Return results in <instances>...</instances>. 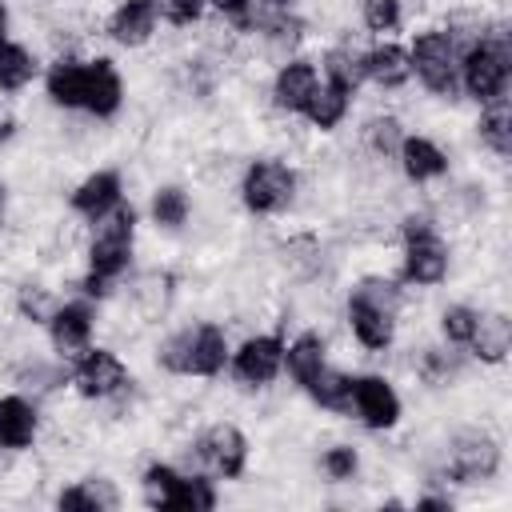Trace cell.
<instances>
[{
  "mask_svg": "<svg viewBox=\"0 0 512 512\" xmlns=\"http://www.w3.org/2000/svg\"><path fill=\"white\" fill-rule=\"evenodd\" d=\"M396 240H400V264H396V280L404 288H420V292H432L440 284H448L452 276V244L444 236V224L440 216L420 204V208H408L396 216L392 224Z\"/></svg>",
  "mask_w": 512,
  "mask_h": 512,
  "instance_id": "cell-1",
  "label": "cell"
},
{
  "mask_svg": "<svg viewBox=\"0 0 512 512\" xmlns=\"http://www.w3.org/2000/svg\"><path fill=\"white\" fill-rule=\"evenodd\" d=\"M232 336L220 320H188L164 332L152 348V364L176 380H220L228 372Z\"/></svg>",
  "mask_w": 512,
  "mask_h": 512,
  "instance_id": "cell-2",
  "label": "cell"
},
{
  "mask_svg": "<svg viewBox=\"0 0 512 512\" xmlns=\"http://www.w3.org/2000/svg\"><path fill=\"white\" fill-rule=\"evenodd\" d=\"M456 84H460V100H468L476 108L508 96V88H512V24L504 16H488L484 36L472 40L468 48H460Z\"/></svg>",
  "mask_w": 512,
  "mask_h": 512,
  "instance_id": "cell-3",
  "label": "cell"
},
{
  "mask_svg": "<svg viewBox=\"0 0 512 512\" xmlns=\"http://www.w3.org/2000/svg\"><path fill=\"white\" fill-rule=\"evenodd\" d=\"M300 192H304V172L288 156L260 152V156L244 160L236 172V200H240L244 216H252V220L288 216L300 204Z\"/></svg>",
  "mask_w": 512,
  "mask_h": 512,
  "instance_id": "cell-4",
  "label": "cell"
},
{
  "mask_svg": "<svg viewBox=\"0 0 512 512\" xmlns=\"http://www.w3.org/2000/svg\"><path fill=\"white\" fill-rule=\"evenodd\" d=\"M140 212L132 208V200L116 204L104 220L88 224V236H84V268L104 276V280H124L132 272V260H136V232H140Z\"/></svg>",
  "mask_w": 512,
  "mask_h": 512,
  "instance_id": "cell-5",
  "label": "cell"
},
{
  "mask_svg": "<svg viewBox=\"0 0 512 512\" xmlns=\"http://www.w3.org/2000/svg\"><path fill=\"white\" fill-rule=\"evenodd\" d=\"M68 388L84 404H124L136 388L128 360L112 344H88L68 360Z\"/></svg>",
  "mask_w": 512,
  "mask_h": 512,
  "instance_id": "cell-6",
  "label": "cell"
},
{
  "mask_svg": "<svg viewBox=\"0 0 512 512\" xmlns=\"http://www.w3.org/2000/svg\"><path fill=\"white\" fill-rule=\"evenodd\" d=\"M408 64H412V80L420 84L424 96L444 100V104L460 100V84H456L460 48L452 44V36L440 24H420L408 36Z\"/></svg>",
  "mask_w": 512,
  "mask_h": 512,
  "instance_id": "cell-7",
  "label": "cell"
},
{
  "mask_svg": "<svg viewBox=\"0 0 512 512\" xmlns=\"http://www.w3.org/2000/svg\"><path fill=\"white\" fill-rule=\"evenodd\" d=\"M504 468V444L488 424H464L452 432L444 448V464L436 468L440 476L464 484V488H484L500 476Z\"/></svg>",
  "mask_w": 512,
  "mask_h": 512,
  "instance_id": "cell-8",
  "label": "cell"
},
{
  "mask_svg": "<svg viewBox=\"0 0 512 512\" xmlns=\"http://www.w3.org/2000/svg\"><path fill=\"white\" fill-rule=\"evenodd\" d=\"M184 456H188L192 472H208L212 480H240L248 472L252 444H248V432L236 420H224L220 416V420L204 424L184 444Z\"/></svg>",
  "mask_w": 512,
  "mask_h": 512,
  "instance_id": "cell-9",
  "label": "cell"
},
{
  "mask_svg": "<svg viewBox=\"0 0 512 512\" xmlns=\"http://www.w3.org/2000/svg\"><path fill=\"white\" fill-rule=\"evenodd\" d=\"M284 328H256L232 340L228 376L240 392H268L284 376Z\"/></svg>",
  "mask_w": 512,
  "mask_h": 512,
  "instance_id": "cell-10",
  "label": "cell"
},
{
  "mask_svg": "<svg viewBox=\"0 0 512 512\" xmlns=\"http://www.w3.org/2000/svg\"><path fill=\"white\" fill-rule=\"evenodd\" d=\"M340 320H344V332L352 336V344L368 356H388L400 340V312L380 308V304H372L356 292H344Z\"/></svg>",
  "mask_w": 512,
  "mask_h": 512,
  "instance_id": "cell-11",
  "label": "cell"
},
{
  "mask_svg": "<svg viewBox=\"0 0 512 512\" xmlns=\"http://www.w3.org/2000/svg\"><path fill=\"white\" fill-rule=\"evenodd\" d=\"M368 432H392L404 420V396L384 372H352V416Z\"/></svg>",
  "mask_w": 512,
  "mask_h": 512,
  "instance_id": "cell-12",
  "label": "cell"
},
{
  "mask_svg": "<svg viewBox=\"0 0 512 512\" xmlns=\"http://www.w3.org/2000/svg\"><path fill=\"white\" fill-rule=\"evenodd\" d=\"M320 88V68H316V56H288L280 64H272V76L264 84V96H268V108L272 116H284V120H300L304 104L312 100V92Z\"/></svg>",
  "mask_w": 512,
  "mask_h": 512,
  "instance_id": "cell-13",
  "label": "cell"
},
{
  "mask_svg": "<svg viewBox=\"0 0 512 512\" xmlns=\"http://www.w3.org/2000/svg\"><path fill=\"white\" fill-rule=\"evenodd\" d=\"M100 332V304L96 300H84V296H72V300H60L56 312L48 316L44 324V336H48V348L56 360H72L76 352H84Z\"/></svg>",
  "mask_w": 512,
  "mask_h": 512,
  "instance_id": "cell-14",
  "label": "cell"
},
{
  "mask_svg": "<svg viewBox=\"0 0 512 512\" xmlns=\"http://www.w3.org/2000/svg\"><path fill=\"white\" fill-rule=\"evenodd\" d=\"M124 100H128V84H124V72L116 68V60L112 56H88L80 116H88L92 124H108L124 112Z\"/></svg>",
  "mask_w": 512,
  "mask_h": 512,
  "instance_id": "cell-15",
  "label": "cell"
},
{
  "mask_svg": "<svg viewBox=\"0 0 512 512\" xmlns=\"http://www.w3.org/2000/svg\"><path fill=\"white\" fill-rule=\"evenodd\" d=\"M176 292H180V280H176L172 268H144V272H132L124 304H128V312L140 328H156V324L168 320V312L176 304Z\"/></svg>",
  "mask_w": 512,
  "mask_h": 512,
  "instance_id": "cell-16",
  "label": "cell"
},
{
  "mask_svg": "<svg viewBox=\"0 0 512 512\" xmlns=\"http://www.w3.org/2000/svg\"><path fill=\"white\" fill-rule=\"evenodd\" d=\"M392 164H396V172H400V180H404L408 188H428V184L448 180V172H452V152H448L436 136H428V132H404L400 152H396Z\"/></svg>",
  "mask_w": 512,
  "mask_h": 512,
  "instance_id": "cell-17",
  "label": "cell"
},
{
  "mask_svg": "<svg viewBox=\"0 0 512 512\" xmlns=\"http://www.w3.org/2000/svg\"><path fill=\"white\" fill-rule=\"evenodd\" d=\"M128 196H124V172L120 168H92V172H84L72 188H68V212H72V220H80L84 228L88 224H96V220H104L116 204H124Z\"/></svg>",
  "mask_w": 512,
  "mask_h": 512,
  "instance_id": "cell-18",
  "label": "cell"
},
{
  "mask_svg": "<svg viewBox=\"0 0 512 512\" xmlns=\"http://www.w3.org/2000/svg\"><path fill=\"white\" fill-rule=\"evenodd\" d=\"M272 264L280 268L284 280L308 288V284H316V280L324 276V268H328V248H324L320 232L296 228V232H288V236H280V240L272 244Z\"/></svg>",
  "mask_w": 512,
  "mask_h": 512,
  "instance_id": "cell-19",
  "label": "cell"
},
{
  "mask_svg": "<svg viewBox=\"0 0 512 512\" xmlns=\"http://www.w3.org/2000/svg\"><path fill=\"white\" fill-rule=\"evenodd\" d=\"M100 28L116 48L140 52L160 36V4L156 0H116Z\"/></svg>",
  "mask_w": 512,
  "mask_h": 512,
  "instance_id": "cell-20",
  "label": "cell"
},
{
  "mask_svg": "<svg viewBox=\"0 0 512 512\" xmlns=\"http://www.w3.org/2000/svg\"><path fill=\"white\" fill-rule=\"evenodd\" d=\"M44 432V416H40V400H32L28 392H0V452L8 456H24L40 444Z\"/></svg>",
  "mask_w": 512,
  "mask_h": 512,
  "instance_id": "cell-21",
  "label": "cell"
},
{
  "mask_svg": "<svg viewBox=\"0 0 512 512\" xmlns=\"http://www.w3.org/2000/svg\"><path fill=\"white\" fill-rule=\"evenodd\" d=\"M364 84H372L384 96H400L412 84V64H408V44L396 36L372 40L364 48Z\"/></svg>",
  "mask_w": 512,
  "mask_h": 512,
  "instance_id": "cell-22",
  "label": "cell"
},
{
  "mask_svg": "<svg viewBox=\"0 0 512 512\" xmlns=\"http://www.w3.org/2000/svg\"><path fill=\"white\" fill-rule=\"evenodd\" d=\"M84 64H88L84 52L52 56V60L44 64L40 84H44V100H48L56 112H80V100H84Z\"/></svg>",
  "mask_w": 512,
  "mask_h": 512,
  "instance_id": "cell-23",
  "label": "cell"
},
{
  "mask_svg": "<svg viewBox=\"0 0 512 512\" xmlns=\"http://www.w3.org/2000/svg\"><path fill=\"white\" fill-rule=\"evenodd\" d=\"M512 352V316L504 308H480L476 316V332L464 348L468 360H476L480 368H500Z\"/></svg>",
  "mask_w": 512,
  "mask_h": 512,
  "instance_id": "cell-24",
  "label": "cell"
},
{
  "mask_svg": "<svg viewBox=\"0 0 512 512\" xmlns=\"http://www.w3.org/2000/svg\"><path fill=\"white\" fill-rule=\"evenodd\" d=\"M52 504L60 512H116L124 504V496H120V488H116L112 476L88 472V476H80V480H72L64 488H56Z\"/></svg>",
  "mask_w": 512,
  "mask_h": 512,
  "instance_id": "cell-25",
  "label": "cell"
},
{
  "mask_svg": "<svg viewBox=\"0 0 512 512\" xmlns=\"http://www.w3.org/2000/svg\"><path fill=\"white\" fill-rule=\"evenodd\" d=\"M404 132H408V124H404L396 112H388V108L368 112V116L360 120V128H356L360 156L372 160V164H384V168H388V164L396 160V152H400Z\"/></svg>",
  "mask_w": 512,
  "mask_h": 512,
  "instance_id": "cell-26",
  "label": "cell"
},
{
  "mask_svg": "<svg viewBox=\"0 0 512 512\" xmlns=\"http://www.w3.org/2000/svg\"><path fill=\"white\" fill-rule=\"evenodd\" d=\"M316 68H320V80L360 96V88H364V48L352 36H340V40L324 44L320 56H316Z\"/></svg>",
  "mask_w": 512,
  "mask_h": 512,
  "instance_id": "cell-27",
  "label": "cell"
},
{
  "mask_svg": "<svg viewBox=\"0 0 512 512\" xmlns=\"http://www.w3.org/2000/svg\"><path fill=\"white\" fill-rule=\"evenodd\" d=\"M408 368L424 388H452L464 372V352L432 340V344H412L408 348Z\"/></svg>",
  "mask_w": 512,
  "mask_h": 512,
  "instance_id": "cell-28",
  "label": "cell"
},
{
  "mask_svg": "<svg viewBox=\"0 0 512 512\" xmlns=\"http://www.w3.org/2000/svg\"><path fill=\"white\" fill-rule=\"evenodd\" d=\"M472 136H476V144L496 164H508V156H512V96H500L492 104H480L476 108V120H472Z\"/></svg>",
  "mask_w": 512,
  "mask_h": 512,
  "instance_id": "cell-29",
  "label": "cell"
},
{
  "mask_svg": "<svg viewBox=\"0 0 512 512\" xmlns=\"http://www.w3.org/2000/svg\"><path fill=\"white\" fill-rule=\"evenodd\" d=\"M328 336L320 328H300L296 336L284 340V376L292 380V388H304L324 364H328Z\"/></svg>",
  "mask_w": 512,
  "mask_h": 512,
  "instance_id": "cell-30",
  "label": "cell"
},
{
  "mask_svg": "<svg viewBox=\"0 0 512 512\" xmlns=\"http://www.w3.org/2000/svg\"><path fill=\"white\" fill-rule=\"evenodd\" d=\"M352 104H356V96H352V92H344V88H336V84L320 80V88H316V92H312V100L304 104L300 120L308 124V132H312V136H332V132H340V128L348 124Z\"/></svg>",
  "mask_w": 512,
  "mask_h": 512,
  "instance_id": "cell-31",
  "label": "cell"
},
{
  "mask_svg": "<svg viewBox=\"0 0 512 512\" xmlns=\"http://www.w3.org/2000/svg\"><path fill=\"white\" fill-rule=\"evenodd\" d=\"M148 224L156 228V232H184L188 228V220L196 216V200H192V192L184 188V184H176V180H164V184H156L152 192H148Z\"/></svg>",
  "mask_w": 512,
  "mask_h": 512,
  "instance_id": "cell-32",
  "label": "cell"
},
{
  "mask_svg": "<svg viewBox=\"0 0 512 512\" xmlns=\"http://www.w3.org/2000/svg\"><path fill=\"white\" fill-rule=\"evenodd\" d=\"M300 392L312 400V408H320V412H328V416H340V420L352 416V372L336 368L332 360H328Z\"/></svg>",
  "mask_w": 512,
  "mask_h": 512,
  "instance_id": "cell-33",
  "label": "cell"
},
{
  "mask_svg": "<svg viewBox=\"0 0 512 512\" xmlns=\"http://www.w3.org/2000/svg\"><path fill=\"white\" fill-rule=\"evenodd\" d=\"M44 72V60L36 48L20 44V40H4L0 44V96H20L24 88H32Z\"/></svg>",
  "mask_w": 512,
  "mask_h": 512,
  "instance_id": "cell-34",
  "label": "cell"
},
{
  "mask_svg": "<svg viewBox=\"0 0 512 512\" xmlns=\"http://www.w3.org/2000/svg\"><path fill=\"white\" fill-rule=\"evenodd\" d=\"M180 476H184L180 464H172V460H148V464L140 468V500H144L148 508H168V512H172Z\"/></svg>",
  "mask_w": 512,
  "mask_h": 512,
  "instance_id": "cell-35",
  "label": "cell"
},
{
  "mask_svg": "<svg viewBox=\"0 0 512 512\" xmlns=\"http://www.w3.org/2000/svg\"><path fill=\"white\" fill-rule=\"evenodd\" d=\"M476 316H480V308L472 300H448L436 312V340L448 344V348H456V352H464L468 340H472V332H476Z\"/></svg>",
  "mask_w": 512,
  "mask_h": 512,
  "instance_id": "cell-36",
  "label": "cell"
},
{
  "mask_svg": "<svg viewBox=\"0 0 512 512\" xmlns=\"http://www.w3.org/2000/svg\"><path fill=\"white\" fill-rule=\"evenodd\" d=\"M316 472H320L328 484H352V480H360V472H364V452H360V444H352V440H332V444H324V452L316 456Z\"/></svg>",
  "mask_w": 512,
  "mask_h": 512,
  "instance_id": "cell-37",
  "label": "cell"
},
{
  "mask_svg": "<svg viewBox=\"0 0 512 512\" xmlns=\"http://www.w3.org/2000/svg\"><path fill=\"white\" fill-rule=\"evenodd\" d=\"M56 304H60V296H56L44 280H20L16 292H12V308H16V316H20L24 324H32V328H44L48 316L56 312Z\"/></svg>",
  "mask_w": 512,
  "mask_h": 512,
  "instance_id": "cell-38",
  "label": "cell"
},
{
  "mask_svg": "<svg viewBox=\"0 0 512 512\" xmlns=\"http://www.w3.org/2000/svg\"><path fill=\"white\" fill-rule=\"evenodd\" d=\"M356 16H360V28L372 36V40H384V36H396L408 20L404 12V0H356Z\"/></svg>",
  "mask_w": 512,
  "mask_h": 512,
  "instance_id": "cell-39",
  "label": "cell"
},
{
  "mask_svg": "<svg viewBox=\"0 0 512 512\" xmlns=\"http://www.w3.org/2000/svg\"><path fill=\"white\" fill-rule=\"evenodd\" d=\"M220 504V488L208 472H192L184 468L180 476V488H176V500H172V512H212Z\"/></svg>",
  "mask_w": 512,
  "mask_h": 512,
  "instance_id": "cell-40",
  "label": "cell"
},
{
  "mask_svg": "<svg viewBox=\"0 0 512 512\" xmlns=\"http://www.w3.org/2000/svg\"><path fill=\"white\" fill-rule=\"evenodd\" d=\"M156 4H160V24L176 32L200 28L208 20V0H156Z\"/></svg>",
  "mask_w": 512,
  "mask_h": 512,
  "instance_id": "cell-41",
  "label": "cell"
},
{
  "mask_svg": "<svg viewBox=\"0 0 512 512\" xmlns=\"http://www.w3.org/2000/svg\"><path fill=\"white\" fill-rule=\"evenodd\" d=\"M248 4H252V0H208V12H212V16H220V20L232 28V24L248 12Z\"/></svg>",
  "mask_w": 512,
  "mask_h": 512,
  "instance_id": "cell-42",
  "label": "cell"
},
{
  "mask_svg": "<svg viewBox=\"0 0 512 512\" xmlns=\"http://www.w3.org/2000/svg\"><path fill=\"white\" fill-rule=\"evenodd\" d=\"M412 504H416L420 512H452V508H456L452 492H424V496H416Z\"/></svg>",
  "mask_w": 512,
  "mask_h": 512,
  "instance_id": "cell-43",
  "label": "cell"
},
{
  "mask_svg": "<svg viewBox=\"0 0 512 512\" xmlns=\"http://www.w3.org/2000/svg\"><path fill=\"white\" fill-rule=\"evenodd\" d=\"M16 136H20V120L12 116V108L0 104V144H12Z\"/></svg>",
  "mask_w": 512,
  "mask_h": 512,
  "instance_id": "cell-44",
  "label": "cell"
},
{
  "mask_svg": "<svg viewBox=\"0 0 512 512\" xmlns=\"http://www.w3.org/2000/svg\"><path fill=\"white\" fill-rule=\"evenodd\" d=\"M4 40H12V8H8V0H0V44Z\"/></svg>",
  "mask_w": 512,
  "mask_h": 512,
  "instance_id": "cell-45",
  "label": "cell"
},
{
  "mask_svg": "<svg viewBox=\"0 0 512 512\" xmlns=\"http://www.w3.org/2000/svg\"><path fill=\"white\" fill-rule=\"evenodd\" d=\"M8 208H12V192H8V180L0 176V228L8 224Z\"/></svg>",
  "mask_w": 512,
  "mask_h": 512,
  "instance_id": "cell-46",
  "label": "cell"
},
{
  "mask_svg": "<svg viewBox=\"0 0 512 512\" xmlns=\"http://www.w3.org/2000/svg\"><path fill=\"white\" fill-rule=\"evenodd\" d=\"M264 4H272V8H284V12H300V4H304V0H264Z\"/></svg>",
  "mask_w": 512,
  "mask_h": 512,
  "instance_id": "cell-47",
  "label": "cell"
}]
</instances>
